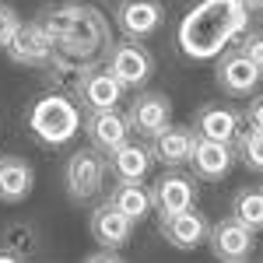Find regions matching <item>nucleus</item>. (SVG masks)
Instances as JSON below:
<instances>
[{
    "mask_svg": "<svg viewBox=\"0 0 263 263\" xmlns=\"http://www.w3.org/2000/svg\"><path fill=\"white\" fill-rule=\"evenodd\" d=\"M126 123H130V134L137 137H155L165 123H172V102L158 95V91H144L130 102V109L123 112Z\"/></svg>",
    "mask_w": 263,
    "mask_h": 263,
    "instance_id": "obj_8",
    "label": "nucleus"
},
{
    "mask_svg": "<svg viewBox=\"0 0 263 263\" xmlns=\"http://www.w3.org/2000/svg\"><path fill=\"white\" fill-rule=\"evenodd\" d=\"M242 0H203L193 7L179 28V46L186 57H214L246 28Z\"/></svg>",
    "mask_w": 263,
    "mask_h": 263,
    "instance_id": "obj_1",
    "label": "nucleus"
},
{
    "mask_svg": "<svg viewBox=\"0 0 263 263\" xmlns=\"http://www.w3.org/2000/svg\"><path fill=\"white\" fill-rule=\"evenodd\" d=\"M193 130H197V137L232 144L235 134H239V112H232L224 105H203L197 112V120H193Z\"/></svg>",
    "mask_w": 263,
    "mask_h": 263,
    "instance_id": "obj_20",
    "label": "nucleus"
},
{
    "mask_svg": "<svg viewBox=\"0 0 263 263\" xmlns=\"http://www.w3.org/2000/svg\"><path fill=\"white\" fill-rule=\"evenodd\" d=\"M162 21H165V7L158 0H120V7H116V25L130 39L155 35L162 28Z\"/></svg>",
    "mask_w": 263,
    "mask_h": 263,
    "instance_id": "obj_12",
    "label": "nucleus"
},
{
    "mask_svg": "<svg viewBox=\"0 0 263 263\" xmlns=\"http://www.w3.org/2000/svg\"><path fill=\"white\" fill-rule=\"evenodd\" d=\"M151 165H155V155L141 141H123L116 151L105 155V168L116 179H141L144 182V176L151 172Z\"/></svg>",
    "mask_w": 263,
    "mask_h": 263,
    "instance_id": "obj_18",
    "label": "nucleus"
},
{
    "mask_svg": "<svg viewBox=\"0 0 263 263\" xmlns=\"http://www.w3.org/2000/svg\"><path fill=\"white\" fill-rule=\"evenodd\" d=\"M246 120H249V126L263 130V99H253L246 105Z\"/></svg>",
    "mask_w": 263,
    "mask_h": 263,
    "instance_id": "obj_28",
    "label": "nucleus"
},
{
    "mask_svg": "<svg viewBox=\"0 0 263 263\" xmlns=\"http://www.w3.org/2000/svg\"><path fill=\"white\" fill-rule=\"evenodd\" d=\"M32 242H35V228L32 224H7L4 232H0V246L4 249H11L18 260H28V253H32Z\"/></svg>",
    "mask_w": 263,
    "mask_h": 263,
    "instance_id": "obj_25",
    "label": "nucleus"
},
{
    "mask_svg": "<svg viewBox=\"0 0 263 263\" xmlns=\"http://www.w3.org/2000/svg\"><path fill=\"white\" fill-rule=\"evenodd\" d=\"M102 179H105V155L99 147H81L67 158L63 182H67L70 200H91L102 190Z\"/></svg>",
    "mask_w": 263,
    "mask_h": 263,
    "instance_id": "obj_4",
    "label": "nucleus"
},
{
    "mask_svg": "<svg viewBox=\"0 0 263 263\" xmlns=\"http://www.w3.org/2000/svg\"><path fill=\"white\" fill-rule=\"evenodd\" d=\"M35 172L32 165L18 155H0V200L4 203H21L32 193Z\"/></svg>",
    "mask_w": 263,
    "mask_h": 263,
    "instance_id": "obj_19",
    "label": "nucleus"
},
{
    "mask_svg": "<svg viewBox=\"0 0 263 263\" xmlns=\"http://www.w3.org/2000/svg\"><path fill=\"white\" fill-rule=\"evenodd\" d=\"M53 46H57V42L49 39V32L42 28L39 21H28V25H18V32L11 35V42H7L4 49H7V57L14 63L46 67V60L53 57Z\"/></svg>",
    "mask_w": 263,
    "mask_h": 263,
    "instance_id": "obj_11",
    "label": "nucleus"
},
{
    "mask_svg": "<svg viewBox=\"0 0 263 263\" xmlns=\"http://www.w3.org/2000/svg\"><path fill=\"white\" fill-rule=\"evenodd\" d=\"M207 246L211 253L224 263H242L253 256V228L242 224L235 214L232 218H221L207 228Z\"/></svg>",
    "mask_w": 263,
    "mask_h": 263,
    "instance_id": "obj_5",
    "label": "nucleus"
},
{
    "mask_svg": "<svg viewBox=\"0 0 263 263\" xmlns=\"http://www.w3.org/2000/svg\"><path fill=\"white\" fill-rule=\"evenodd\" d=\"M109 200L120 207L123 214L130 218V221L137 224L144 221L147 214H151V190H144L141 179H116V186H112V197Z\"/></svg>",
    "mask_w": 263,
    "mask_h": 263,
    "instance_id": "obj_22",
    "label": "nucleus"
},
{
    "mask_svg": "<svg viewBox=\"0 0 263 263\" xmlns=\"http://www.w3.org/2000/svg\"><path fill=\"white\" fill-rule=\"evenodd\" d=\"M235 158H242L246 168L263 172V130L249 126V130L235 134Z\"/></svg>",
    "mask_w": 263,
    "mask_h": 263,
    "instance_id": "obj_24",
    "label": "nucleus"
},
{
    "mask_svg": "<svg viewBox=\"0 0 263 263\" xmlns=\"http://www.w3.org/2000/svg\"><path fill=\"white\" fill-rule=\"evenodd\" d=\"M197 141V130L193 126H176V123H165L162 130L151 137V155L155 162L168 165V168H179L190 162V151Z\"/></svg>",
    "mask_w": 263,
    "mask_h": 263,
    "instance_id": "obj_16",
    "label": "nucleus"
},
{
    "mask_svg": "<svg viewBox=\"0 0 263 263\" xmlns=\"http://www.w3.org/2000/svg\"><path fill=\"white\" fill-rule=\"evenodd\" d=\"M91 235H95V242L99 246H109V249H120V246L130 242V232H134V221L123 214L120 207L112 200L99 203L95 211H91Z\"/></svg>",
    "mask_w": 263,
    "mask_h": 263,
    "instance_id": "obj_17",
    "label": "nucleus"
},
{
    "mask_svg": "<svg viewBox=\"0 0 263 263\" xmlns=\"http://www.w3.org/2000/svg\"><path fill=\"white\" fill-rule=\"evenodd\" d=\"M246 11H263V0H242Z\"/></svg>",
    "mask_w": 263,
    "mask_h": 263,
    "instance_id": "obj_29",
    "label": "nucleus"
},
{
    "mask_svg": "<svg viewBox=\"0 0 263 263\" xmlns=\"http://www.w3.org/2000/svg\"><path fill=\"white\" fill-rule=\"evenodd\" d=\"M232 214L242 224H249L253 232L263 228V190H239L232 197Z\"/></svg>",
    "mask_w": 263,
    "mask_h": 263,
    "instance_id": "obj_23",
    "label": "nucleus"
},
{
    "mask_svg": "<svg viewBox=\"0 0 263 263\" xmlns=\"http://www.w3.org/2000/svg\"><path fill=\"white\" fill-rule=\"evenodd\" d=\"M239 49H242L246 57H249V60H253V63H256V67L263 70V32H249V35L242 39V46H239Z\"/></svg>",
    "mask_w": 263,
    "mask_h": 263,
    "instance_id": "obj_27",
    "label": "nucleus"
},
{
    "mask_svg": "<svg viewBox=\"0 0 263 263\" xmlns=\"http://www.w3.org/2000/svg\"><path fill=\"white\" fill-rule=\"evenodd\" d=\"M260 78H263V70L246 57L239 46L224 49V57L218 60V67H214L218 88L228 91V95H239V99H242V95H253V88L260 84Z\"/></svg>",
    "mask_w": 263,
    "mask_h": 263,
    "instance_id": "obj_7",
    "label": "nucleus"
},
{
    "mask_svg": "<svg viewBox=\"0 0 263 263\" xmlns=\"http://www.w3.org/2000/svg\"><path fill=\"white\" fill-rule=\"evenodd\" d=\"M162 239L168 246H176V249H197V246L207 242V218H203L200 211H197V203L193 207H186V211H176V214H162Z\"/></svg>",
    "mask_w": 263,
    "mask_h": 263,
    "instance_id": "obj_10",
    "label": "nucleus"
},
{
    "mask_svg": "<svg viewBox=\"0 0 263 263\" xmlns=\"http://www.w3.org/2000/svg\"><path fill=\"white\" fill-rule=\"evenodd\" d=\"M28 123H32V130H35V137H39L42 144H63V141H70V137L78 134L81 116H78V109L57 91V95H46V99L35 102Z\"/></svg>",
    "mask_w": 263,
    "mask_h": 263,
    "instance_id": "obj_3",
    "label": "nucleus"
},
{
    "mask_svg": "<svg viewBox=\"0 0 263 263\" xmlns=\"http://www.w3.org/2000/svg\"><path fill=\"white\" fill-rule=\"evenodd\" d=\"M78 99L84 102V109H116L123 99V84L109 70H91Z\"/></svg>",
    "mask_w": 263,
    "mask_h": 263,
    "instance_id": "obj_21",
    "label": "nucleus"
},
{
    "mask_svg": "<svg viewBox=\"0 0 263 263\" xmlns=\"http://www.w3.org/2000/svg\"><path fill=\"white\" fill-rule=\"evenodd\" d=\"M84 134L91 147H99L102 155L116 151L123 141H130V123L120 109H88L84 116Z\"/></svg>",
    "mask_w": 263,
    "mask_h": 263,
    "instance_id": "obj_9",
    "label": "nucleus"
},
{
    "mask_svg": "<svg viewBox=\"0 0 263 263\" xmlns=\"http://www.w3.org/2000/svg\"><path fill=\"white\" fill-rule=\"evenodd\" d=\"M232 162H235V151L232 144H221V141H207V137H197L193 141V151H190V168L197 179H207V182H218L232 172Z\"/></svg>",
    "mask_w": 263,
    "mask_h": 263,
    "instance_id": "obj_14",
    "label": "nucleus"
},
{
    "mask_svg": "<svg viewBox=\"0 0 263 263\" xmlns=\"http://www.w3.org/2000/svg\"><path fill=\"white\" fill-rule=\"evenodd\" d=\"M197 203V179H190V176H182V172H165L158 176V182L151 186V207L158 211V218L162 214H176V211H186V207H193Z\"/></svg>",
    "mask_w": 263,
    "mask_h": 263,
    "instance_id": "obj_13",
    "label": "nucleus"
},
{
    "mask_svg": "<svg viewBox=\"0 0 263 263\" xmlns=\"http://www.w3.org/2000/svg\"><path fill=\"white\" fill-rule=\"evenodd\" d=\"M39 25L49 32L60 53L84 57V60H95V53L109 42V25L95 7H57Z\"/></svg>",
    "mask_w": 263,
    "mask_h": 263,
    "instance_id": "obj_2",
    "label": "nucleus"
},
{
    "mask_svg": "<svg viewBox=\"0 0 263 263\" xmlns=\"http://www.w3.org/2000/svg\"><path fill=\"white\" fill-rule=\"evenodd\" d=\"M18 14H14V7H7V4H0V49L11 42V35L18 32Z\"/></svg>",
    "mask_w": 263,
    "mask_h": 263,
    "instance_id": "obj_26",
    "label": "nucleus"
},
{
    "mask_svg": "<svg viewBox=\"0 0 263 263\" xmlns=\"http://www.w3.org/2000/svg\"><path fill=\"white\" fill-rule=\"evenodd\" d=\"M49 67V74H46V81L53 84L60 95H81L84 81H88V74L95 70V60H84V57H70V53H60L57 46H53V57L46 60Z\"/></svg>",
    "mask_w": 263,
    "mask_h": 263,
    "instance_id": "obj_15",
    "label": "nucleus"
},
{
    "mask_svg": "<svg viewBox=\"0 0 263 263\" xmlns=\"http://www.w3.org/2000/svg\"><path fill=\"white\" fill-rule=\"evenodd\" d=\"M123 88H141L147 84V78L155 74V60H151V53L137 46V42H116L112 49H109V67H105Z\"/></svg>",
    "mask_w": 263,
    "mask_h": 263,
    "instance_id": "obj_6",
    "label": "nucleus"
}]
</instances>
